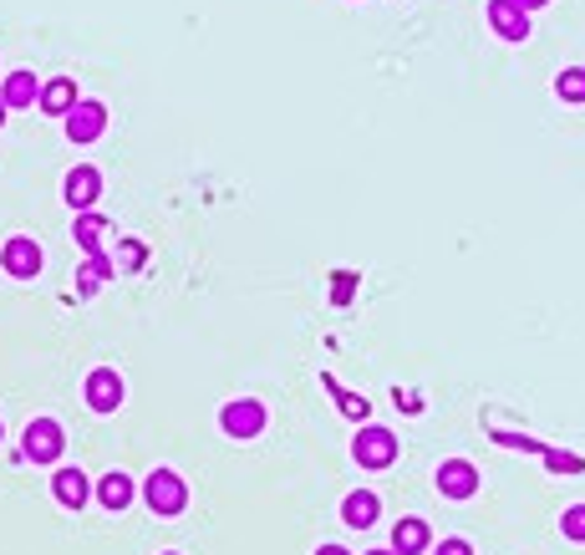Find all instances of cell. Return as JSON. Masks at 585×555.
<instances>
[{"instance_id":"obj_22","label":"cell","mask_w":585,"mask_h":555,"mask_svg":"<svg viewBox=\"0 0 585 555\" xmlns=\"http://www.w3.org/2000/svg\"><path fill=\"white\" fill-rule=\"evenodd\" d=\"M357 296V270H331V306H347Z\"/></svg>"},{"instance_id":"obj_7","label":"cell","mask_w":585,"mask_h":555,"mask_svg":"<svg viewBox=\"0 0 585 555\" xmlns=\"http://www.w3.org/2000/svg\"><path fill=\"white\" fill-rule=\"evenodd\" d=\"M61 128H67V138L72 143H97V138L108 133V102H97V97H82L67 118H61Z\"/></svg>"},{"instance_id":"obj_4","label":"cell","mask_w":585,"mask_h":555,"mask_svg":"<svg viewBox=\"0 0 585 555\" xmlns=\"http://www.w3.org/2000/svg\"><path fill=\"white\" fill-rule=\"evenodd\" d=\"M219 428H225L229 438H260L265 428H270V408H265L260 398H229L225 408H219Z\"/></svg>"},{"instance_id":"obj_21","label":"cell","mask_w":585,"mask_h":555,"mask_svg":"<svg viewBox=\"0 0 585 555\" xmlns=\"http://www.w3.org/2000/svg\"><path fill=\"white\" fill-rule=\"evenodd\" d=\"M326 387L336 393V408L347 413V418H357V423L371 418V403H367V398H357V393H347V387H336V377H326Z\"/></svg>"},{"instance_id":"obj_12","label":"cell","mask_w":585,"mask_h":555,"mask_svg":"<svg viewBox=\"0 0 585 555\" xmlns=\"http://www.w3.org/2000/svg\"><path fill=\"white\" fill-rule=\"evenodd\" d=\"M489 26L499 41H529V11L525 6H514V0H489Z\"/></svg>"},{"instance_id":"obj_32","label":"cell","mask_w":585,"mask_h":555,"mask_svg":"<svg viewBox=\"0 0 585 555\" xmlns=\"http://www.w3.org/2000/svg\"><path fill=\"white\" fill-rule=\"evenodd\" d=\"M163 555H179V551H163Z\"/></svg>"},{"instance_id":"obj_17","label":"cell","mask_w":585,"mask_h":555,"mask_svg":"<svg viewBox=\"0 0 585 555\" xmlns=\"http://www.w3.org/2000/svg\"><path fill=\"white\" fill-rule=\"evenodd\" d=\"M377 515H383V499L371 495V489H351V495L341 499V525H351V531H371Z\"/></svg>"},{"instance_id":"obj_6","label":"cell","mask_w":585,"mask_h":555,"mask_svg":"<svg viewBox=\"0 0 585 555\" xmlns=\"http://www.w3.org/2000/svg\"><path fill=\"white\" fill-rule=\"evenodd\" d=\"M82 398H87V408L102 413V418L118 413L122 398H128V393H122V373H118V367H92L87 383H82Z\"/></svg>"},{"instance_id":"obj_27","label":"cell","mask_w":585,"mask_h":555,"mask_svg":"<svg viewBox=\"0 0 585 555\" xmlns=\"http://www.w3.org/2000/svg\"><path fill=\"white\" fill-rule=\"evenodd\" d=\"M514 6H525V11H529V16H535V11H545L549 0H514Z\"/></svg>"},{"instance_id":"obj_23","label":"cell","mask_w":585,"mask_h":555,"mask_svg":"<svg viewBox=\"0 0 585 555\" xmlns=\"http://www.w3.org/2000/svg\"><path fill=\"white\" fill-rule=\"evenodd\" d=\"M561 535L565 541H575V545H585V505H571L561 515Z\"/></svg>"},{"instance_id":"obj_26","label":"cell","mask_w":585,"mask_h":555,"mask_svg":"<svg viewBox=\"0 0 585 555\" xmlns=\"http://www.w3.org/2000/svg\"><path fill=\"white\" fill-rule=\"evenodd\" d=\"M397 403H403L407 413H418V408H423V398H418V393H397Z\"/></svg>"},{"instance_id":"obj_24","label":"cell","mask_w":585,"mask_h":555,"mask_svg":"<svg viewBox=\"0 0 585 555\" xmlns=\"http://www.w3.org/2000/svg\"><path fill=\"white\" fill-rule=\"evenodd\" d=\"M539 459H545L555 474H581V469H585V459H581V454H561V448H545Z\"/></svg>"},{"instance_id":"obj_29","label":"cell","mask_w":585,"mask_h":555,"mask_svg":"<svg viewBox=\"0 0 585 555\" xmlns=\"http://www.w3.org/2000/svg\"><path fill=\"white\" fill-rule=\"evenodd\" d=\"M6 118H11V108H6V102H0V128H6Z\"/></svg>"},{"instance_id":"obj_10","label":"cell","mask_w":585,"mask_h":555,"mask_svg":"<svg viewBox=\"0 0 585 555\" xmlns=\"http://www.w3.org/2000/svg\"><path fill=\"white\" fill-rule=\"evenodd\" d=\"M443 499H474L478 495V469L468 459H443L438 474H433Z\"/></svg>"},{"instance_id":"obj_16","label":"cell","mask_w":585,"mask_h":555,"mask_svg":"<svg viewBox=\"0 0 585 555\" xmlns=\"http://www.w3.org/2000/svg\"><path fill=\"white\" fill-rule=\"evenodd\" d=\"M393 551L397 555H428L433 551V531L423 515H403L393 525Z\"/></svg>"},{"instance_id":"obj_5","label":"cell","mask_w":585,"mask_h":555,"mask_svg":"<svg viewBox=\"0 0 585 555\" xmlns=\"http://www.w3.org/2000/svg\"><path fill=\"white\" fill-rule=\"evenodd\" d=\"M0 270L11 280H37L47 270V250H41L31 235H16V240L0 245Z\"/></svg>"},{"instance_id":"obj_31","label":"cell","mask_w":585,"mask_h":555,"mask_svg":"<svg viewBox=\"0 0 585 555\" xmlns=\"http://www.w3.org/2000/svg\"><path fill=\"white\" fill-rule=\"evenodd\" d=\"M0 444H6V423H0Z\"/></svg>"},{"instance_id":"obj_15","label":"cell","mask_w":585,"mask_h":555,"mask_svg":"<svg viewBox=\"0 0 585 555\" xmlns=\"http://www.w3.org/2000/svg\"><path fill=\"white\" fill-rule=\"evenodd\" d=\"M77 102H82V92H77V82L72 77H47V82H41V102L37 108L47 112V118H67V112L77 108Z\"/></svg>"},{"instance_id":"obj_30","label":"cell","mask_w":585,"mask_h":555,"mask_svg":"<svg viewBox=\"0 0 585 555\" xmlns=\"http://www.w3.org/2000/svg\"><path fill=\"white\" fill-rule=\"evenodd\" d=\"M367 555H397V551H367Z\"/></svg>"},{"instance_id":"obj_28","label":"cell","mask_w":585,"mask_h":555,"mask_svg":"<svg viewBox=\"0 0 585 555\" xmlns=\"http://www.w3.org/2000/svg\"><path fill=\"white\" fill-rule=\"evenodd\" d=\"M316 555H351V551H347V545H321Z\"/></svg>"},{"instance_id":"obj_9","label":"cell","mask_w":585,"mask_h":555,"mask_svg":"<svg viewBox=\"0 0 585 555\" xmlns=\"http://www.w3.org/2000/svg\"><path fill=\"white\" fill-rule=\"evenodd\" d=\"M51 499L77 515V509L92 505V479H87L82 469H72V464H57V474H51Z\"/></svg>"},{"instance_id":"obj_1","label":"cell","mask_w":585,"mask_h":555,"mask_svg":"<svg viewBox=\"0 0 585 555\" xmlns=\"http://www.w3.org/2000/svg\"><path fill=\"white\" fill-rule=\"evenodd\" d=\"M138 499L148 505V515L173 519V515L189 509V484H184V474H173V469H153L143 484H138Z\"/></svg>"},{"instance_id":"obj_14","label":"cell","mask_w":585,"mask_h":555,"mask_svg":"<svg viewBox=\"0 0 585 555\" xmlns=\"http://www.w3.org/2000/svg\"><path fill=\"white\" fill-rule=\"evenodd\" d=\"M72 240L82 245V255H108V240H112V219L97 215V209H87V215H77L72 225Z\"/></svg>"},{"instance_id":"obj_25","label":"cell","mask_w":585,"mask_h":555,"mask_svg":"<svg viewBox=\"0 0 585 555\" xmlns=\"http://www.w3.org/2000/svg\"><path fill=\"white\" fill-rule=\"evenodd\" d=\"M433 555H474V545H468V541H458V535H448V541H438V545H433Z\"/></svg>"},{"instance_id":"obj_3","label":"cell","mask_w":585,"mask_h":555,"mask_svg":"<svg viewBox=\"0 0 585 555\" xmlns=\"http://www.w3.org/2000/svg\"><path fill=\"white\" fill-rule=\"evenodd\" d=\"M351 459H357L367 474L393 469L397 464V434L383 428V423H361L357 434H351Z\"/></svg>"},{"instance_id":"obj_13","label":"cell","mask_w":585,"mask_h":555,"mask_svg":"<svg viewBox=\"0 0 585 555\" xmlns=\"http://www.w3.org/2000/svg\"><path fill=\"white\" fill-rule=\"evenodd\" d=\"M0 102H6L11 112L37 108V102H41V77L31 72V67H16V72L0 82Z\"/></svg>"},{"instance_id":"obj_19","label":"cell","mask_w":585,"mask_h":555,"mask_svg":"<svg viewBox=\"0 0 585 555\" xmlns=\"http://www.w3.org/2000/svg\"><path fill=\"white\" fill-rule=\"evenodd\" d=\"M112 266H118V276H138V270H148V245L132 240V235H122V240L112 245Z\"/></svg>"},{"instance_id":"obj_20","label":"cell","mask_w":585,"mask_h":555,"mask_svg":"<svg viewBox=\"0 0 585 555\" xmlns=\"http://www.w3.org/2000/svg\"><path fill=\"white\" fill-rule=\"evenodd\" d=\"M555 97L571 102V108H585V67H565V72L555 77Z\"/></svg>"},{"instance_id":"obj_8","label":"cell","mask_w":585,"mask_h":555,"mask_svg":"<svg viewBox=\"0 0 585 555\" xmlns=\"http://www.w3.org/2000/svg\"><path fill=\"white\" fill-rule=\"evenodd\" d=\"M61 199H67V209H77V215L97 209V199H102V169H97V163H77V169H67V179H61Z\"/></svg>"},{"instance_id":"obj_11","label":"cell","mask_w":585,"mask_h":555,"mask_svg":"<svg viewBox=\"0 0 585 555\" xmlns=\"http://www.w3.org/2000/svg\"><path fill=\"white\" fill-rule=\"evenodd\" d=\"M92 499L102 509H108V515H122V509L132 505V499H138V484H132V474H122V469H108L102 474V479L92 484Z\"/></svg>"},{"instance_id":"obj_18","label":"cell","mask_w":585,"mask_h":555,"mask_svg":"<svg viewBox=\"0 0 585 555\" xmlns=\"http://www.w3.org/2000/svg\"><path fill=\"white\" fill-rule=\"evenodd\" d=\"M112 276H118L112 255H87L82 266H77V296H87V301H92V296H97L102 286H108Z\"/></svg>"},{"instance_id":"obj_2","label":"cell","mask_w":585,"mask_h":555,"mask_svg":"<svg viewBox=\"0 0 585 555\" xmlns=\"http://www.w3.org/2000/svg\"><path fill=\"white\" fill-rule=\"evenodd\" d=\"M61 454H67V428L57 418H31L21 434V464H47L57 469Z\"/></svg>"}]
</instances>
